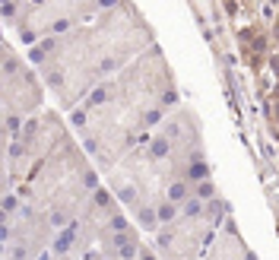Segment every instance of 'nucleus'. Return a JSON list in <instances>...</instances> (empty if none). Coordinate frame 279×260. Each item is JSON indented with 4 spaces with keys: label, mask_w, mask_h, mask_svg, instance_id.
I'll list each match as a JSON object with an SVG mask.
<instances>
[{
    "label": "nucleus",
    "mask_w": 279,
    "mask_h": 260,
    "mask_svg": "<svg viewBox=\"0 0 279 260\" xmlns=\"http://www.w3.org/2000/svg\"><path fill=\"white\" fill-rule=\"evenodd\" d=\"M137 222H140V229L143 232H155L159 229V210H155V206H140L137 210Z\"/></svg>",
    "instance_id": "4"
},
{
    "label": "nucleus",
    "mask_w": 279,
    "mask_h": 260,
    "mask_svg": "<svg viewBox=\"0 0 279 260\" xmlns=\"http://www.w3.org/2000/svg\"><path fill=\"white\" fill-rule=\"evenodd\" d=\"M29 60H32V64H45L48 54H45V51H41L38 45H32V48H29Z\"/></svg>",
    "instance_id": "28"
},
{
    "label": "nucleus",
    "mask_w": 279,
    "mask_h": 260,
    "mask_svg": "<svg viewBox=\"0 0 279 260\" xmlns=\"http://www.w3.org/2000/svg\"><path fill=\"white\" fill-rule=\"evenodd\" d=\"M171 241H174V225H165L159 232V238H155V248L159 251H171Z\"/></svg>",
    "instance_id": "16"
},
{
    "label": "nucleus",
    "mask_w": 279,
    "mask_h": 260,
    "mask_svg": "<svg viewBox=\"0 0 279 260\" xmlns=\"http://www.w3.org/2000/svg\"><path fill=\"white\" fill-rule=\"evenodd\" d=\"M10 257H13V260H29V257H32V251H29V248H25L22 241H19V245H16V248L10 251Z\"/></svg>",
    "instance_id": "27"
},
{
    "label": "nucleus",
    "mask_w": 279,
    "mask_h": 260,
    "mask_svg": "<svg viewBox=\"0 0 279 260\" xmlns=\"http://www.w3.org/2000/svg\"><path fill=\"white\" fill-rule=\"evenodd\" d=\"M38 260H51V254H38Z\"/></svg>",
    "instance_id": "37"
},
{
    "label": "nucleus",
    "mask_w": 279,
    "mask_h": 260,
    "mask_svg": "<svg viewBox=\"0 0 279 260\" xmlns=\"http://www.w3.org/2000/svg\"><path fill=\"white\" fill-rule=\"evenodd\" d=\"M13 210H19V194H6L3 197V216H13Z\"/></svg>",
    "instance_id": "21"
},
{
    "label": "nucleus",
    "mask_w": 279,
    "mask_h": 260,
    "mask_svg": "<svg viewBox=\"0 0 279 260\" xmlns=\"http://www.w3.org/2000/svg\"><path fill=\"white\" fill-rule=\"evenodd\" d=\"M171 155V140L168 136H152V143H149V159H168Z\"/></svg>",
    "instance_id": "7"
},
{
    "label": "nucleus",
    "mask_w": 279,
    "mask_h": 260,
    "mask_svg": "<svg viewBox=\"0 0 279 260\" xmlns=\"http://www.w3.org/2000/svg\"><path fill=\"white\" fill-rule=\"evenodd\" d=\"M115 194H118V200L124 203L127 210H134V213L140 210V206H143V203H140V197H137V187H134V184H118V187H115Z\"/></svg>",
    "instance_id": "5"
},
{
    "label": "nucleus",
    "mask_w": 279,
    "mask_h": 260,
    "mask_svg": "<svg viewBox=\"0 0 279 260\" xmlns=\"http://www.w3.org/2000/svg\"><path fill=\"white\" fill-rule=\"evenodd\" d=\"M57 41H60V38H54V35H45V38L38 41V48H41V51H45V54L51 57V54L57 51Z\"/></svg>",
    "instance_id": "22"
},
{
    "label": "nucleus",
    "mask_w": 279,
    "mask_h": 260,
    "mask_svg": "<svg viewBox=\"0 0 279 260\" xmlns=\"http://www.w3.org/2000/svg\"><path fill=\"white\" fill-rule=\"evenodd\" d=\"M155 210H159V222H162V225H174V219H178V203L165 200V203L155 206Z\"/></svg>",
    "instance_id": "12"
},
{
    "label": "nucleus",
    "mask_w": 279,
    "mask_h": 260,
    "mask_svg": "<svg viewBox=\"0 0 279 260\" xmlns=\"http://www.w3.org/2000/svg\"><path fill=\"white\" fill-rule=\"evenodd\" d=\"M6 155H10V159H25V155H29V140H25L22 133L16 136V140H10L6 143Z\"/></svg>",
    "instance_id": "9"
},
{
    "label": "nucleus",
    "mask_w": 279,
    "mask_h": 260,
    "mask_svg": "<svg viewBox=\"0 0 279 260\" xmlns=\"http://www.w3.org/2000/svg\"><path fill=\"white\" fill-rule=\"evenodd\" d=\"M83 149L89 152V155H99V152H102V143L95 140V136H86V140H83Z\"/></svg>",
    "instance_id": "26"
},
{
    "label": "nucleus",
    "mask_w": 279,
    "mask_h": 260,
    "mask_svg": "<svg viewBox=\"0 0 279 260\" xmlns=\"http://www.w3.org/2000/svg\"><path fill=\"white\" fill-rule=\"evenodd\" d=\"M70 25H73V19H54V25H51V32L57 35V32H67Z\"/></svg>",
    "instance_id": "30"
},
{
    "label": "nucleus",
    "mask_w": 279,
    "mask_h": 260,
    "mask_svg": "<svg viewBox=\"0 0 279 260\" xmlns=\"http://www.w3.org/2000/svg\"><path fill=\"white\" fill-rule=\"evenodd\" d=\"M92 206H99V210H105V206H111V194H108L105 187L92 190Z\"/></svg>",
    "instance_id": "17"
},
{
    "label": "nucleus",
    "mask_w": 279,
    "mask_h": 260,
    "mask_svg": "<svg viewBox=\"0 0 279 260\" xmlns=\"http://www.w3.org/2000/svg\"><path fill=\"white\" fill-rule=\"evenodd\" d=\"M225 213H232V203L229 200H219V197H216V200L206 203V216H225Z\"/></svg>",
    "instance_id": "15"
},
{
    "label": "nucleus",
    "mask_w": 279,
    "mask_h": 260,
    "mask_svg": "<svg viewBox=\"0 0 279 260\" xmlns=\"http://www.w3.org/2000/svg\"><path fill=\"white\" fill-rule=\"evenodd\" d=\"M171 105H178V89H174V86H168V89L162 92V108H171Z\"/></svg>",
    "instance_id": "23"
},
{
    "label": "nucleus",
    "mask_w": 279,
    "mask_h": 260,
    "mask_svg": "<svg viewBox=\"0 0 279 260\" xmlns=\"http://www.w3.org/2000/svg\"><path fill=\"white\" fill-rule=\"evenodd\" d=\"M244 260H260V257L254 254V251H244Z\"/></svg>",
    "instance_id": "35"
},
{
    "label": "nucleus",
    "mask_w": 279,
    "mask_h": 260,
    "mask_svg": "<svg viewBox=\"0 0 279 260\" xmlns=\"http://www.w3.org/2000/svg\"><path fill=\"white\" fill-rule=\"evenodd\" d=\"M19 41H22V45H29V48H32V45H35V41H41V38H38V35H35V32L29 29V25H22V29H19Z\"/></svg>",
    "instance_id": "25"
},
{
    "label": "nucleus",
    "mask_w": 279,
    "mask_h": 260,
    "mask_svg": "<svg viewBox=\"0 0 279 260\" xmlns=\"http://www.w3.org/2000/svg\"><path fill=\"white\" fill-rule=\"evenodd\" d=\"M16 73H19V60H16L10 45H3V80H13Z\"/></svg>",
    "instance_id": "8"
},
{
    "label": "nucleus",
    "mask_w": 279,
    "mask_h": 260,
    "mask_svg": "<svg viewBox=\"0 0 279 260\" xmlns=\"http://www.w3.org/2000/svg\"><path fill=\"white\" fill-rule=\"evenodd\" d=\"M118 64H121L118 57H105L102 64H99V73H111V70H118Z\"/></svg>",
    "instance_id": "29"
},
{
    "label": "nucleus",
    "mask_w": 279,
    "mask_h": 260,
    "mask_svg": "<svg viewBox=\"0 0 279 260\" xmlns=\"http://www.w3.org/2000/svg\"><path fill=\"white\" fill-rule=\"evenodd\" d=\"M137 260H159V257H155V254H149L146 248H140V257H137Z\"/></svg>",
    "instance_id": "32"
},
{
    "label": "nucleus",
    "mask_w": 279,
    "mask_h": 260,
    "mask_svg": "<svg viewBox=\"0 0 279 260\" xmlns=\"http://www.w3.org/2000/svg\"><path fill=\"white\" fill-rule=\"evenodd\" d=\"M32 3H35V6H38V3H45V0H32Z\"/></svg>",
    "instance_id": "38"
},
{
    "label": "nucleus",
    "mask_w": 279,
    "mask_h": 260,
    "mask_svg": "<svg viewBox=\"0 0 279 260\" xmlns=\"http://www.w3.org/2000/svg\"><path fill=\"white\" fill-rule=\"evenodd\" d=\"M194 197H200L203 203L216 200V184H213V178H206V181H200V184H194Z\"/></svg>",
    "instance_id": "13"
},
{
    "label": "nucleus",
    "mask_w": 279,
    "mask_h": 260,
    "mask_svg": "<svg viewBox=\"0 0 279 260\" xmlns=\"http://www.w3.org/2000/svg\"><path fill=\"white\" fill-rule=\"evenodd\" d=\"M108 99H111V92L105 89V86H99V89H92L89 95H86V105H89V108H99V105H105Z\"/></svg>",
    "instance_id": "14"
},
{
    "label": "nucleus",
    "mask_w": 279,
    "mask_h": 260,
    "mask_svg": "<svg viewBox=\"0 0 279 260\" xmlns=\"http://www.w3.org/2000/svg\"><path fill=\"white\" fill-rule=\"evenodd\" d=\"M22 115H16V111H6V118H3V133L6 136H16V133H22Z\"/></svg>",
    "instance_id": "10"
},
{
    "label": "nucleus",
    "mask_w": 279,
    "mask_h": 260,
    "mask_svg": "<svg viewBox=\"0 0 279 260\" xmlns=\"http://www.w3.org/2000/svg\"><path fill=\"white\" fill-rule=\"evenodd\" d=\"M115 3H121V0H99V6H105V10H108V6H115Z\"/></svg>",
    "instance_id": "34"
},
{
    "label": "nucleus",
    "mask_w": 279,
    "mask_h": 260,
    "mask_svg": "<svg viewBox=\"0 0 279 260\" xmlns=\"http://www.w3.org/2000/svg\"><path fill=\"white\" fill-rule=\"evenodd\" d=\"M273 99H279V83H276V86H273Z\"/></svg>",
    "instance_id": "36"
},
{
    "label": "nucleus",
    "mask_w": 279,
    "mask_h": 260,
    "mask_svg": "<svg viewBox=\"0 0 279 260\" xmlns=\"http://www.w3.org/2000/svg\"><path fill=\"white\" fill-rule=\"evenodd\" d=\"M83 184L89 187V190H99V171H95V168H86V171H83Z\"/></svg>",
    "instance_id": "20"
},
{
    "label": "nucleus",
    "mask_w": 279,
    "mask_h": 260,
    "mask_svg": "<svg viewBox=\"0 0 279 260\" xmlns=\"http://www.w3.org/2000/svg\"><path fill=\"white\" fill-rule=\"evenodd\" d=\"M270 67H273V73H279V54L270 57Z\"/></svg>",
    "instance_id": "33"
},
{
    "label": "nucleus",
    "mask_w": 279,
    "mask_h": 260,
    "mask_svg": "<svg viewBox=\"0 0 279 260\" xmlns=\"http://www.w3.org/2000/svg\"><path fill=\"white\" fill-rule=\"evenodd\" d=\"M165 197H168V200L171 203H178V206H184L187 200H190V197H194V194H190V187H187V181H174V184L168 187V194H165Z\"/></svg>",
    "instance_id": "6"
},
{
    "label": "nucleus",
    "mask_w": 279,
    "mask_h": 260,
    "mask_svg": "<svg viewBox=\"0 0 279 260\" xmlns=\"http://www.w3.org/2000/svg\"><path fill=\"white\" fill-rule=\"evenodd\" d=\"M181 213H184V219H197V216H206V203L200 200V197H190V200L181 206Z\"/></svg>",
    "instance_id": "11"
},
{
    "label": "nucleus",
    "mask_w": 279,
    "mask_h": 260,
    "mask_svg": "<svg viewBox=\"0 0 279 260\" xmlns=\"http://www.w3.org/2000/svg\"><path fill=\"white\" fill-rule=\"evenodd\" d=\"M76 235H80V222H70L67 229H64V235H57V238H54L51 251H54V254H67V251L76 245Z\"/></svg>",
    "instance_id": "3"
},
{
    "label": "nucleus",
    "mask_w": 279,
    "mask_h": 260,
    "mask_svg": "<svg viewBox=\"0 0 279 260\" xmlns=\"http://www.w3.org/2000/svg\"><path fill=\"white\" fill-rule=\"evenodd\" d=\"M108 229H111V235H115V232H127L130 225H127V216L124 213H115L111 216V222H108Z\"/></svg>",
    "instance_id": "18"
},
{
    "label": "nucleus",
    "mask_w": 279,
    "mask_h": 260,
    "mask_svg": "<svg viewBox=\"0 0 279 260\" xmlns=\"http://www.w3.org/2000/svg\"><path fill=\"white\" fill-rule=\"evenodd\" d=\"M111 245H115V254L121 257V260H134V257H140V238H137V232H115L111 235Z\"/></svg>",
    "instance_id": "1"
},
{
    "label": "nucleus",
    "mask_w": 279,
    "mask_h": 260,
    "mask_svg": "<svg viewBox=\"0 0 279 260\" xmlns=\"http://www.w3.org/2000/svg\"><path fill=\"white\" fill-rule=\"evenodd\" d=\"M70 124H73L76 130H86V111H83V108L70 111Z\"/></svg>",
    "instance_id": "24"
},
{
    "label": "nucleus",
    "mask_w": 279,
    "mask_h": 260,
    "mask_svg": "<svg viewBox=\"0 0 279 260\" xmlns=\"http://www.w3.org/2000/svg\"><path fill=\"white\" fill-rule=\"evenodd\" d=\"M209 178V162L203 159V152L194 149L190 152V165H187V181H194V184H200V181Z\"/></svg>",
    "instance_id": "2"
},
{
    "label": "nucleus",
    "mask_w": 279,
    "mask_h": 260,
    "mask_svg": "<svg viewBox=\"0 0 279 260\" xmlns=\"http://www.w3.org/2000/svg\"><path fill=\"white\" fill-rule=\"evenodd\" d=\"M155 124H162V108L143 111V127H155Z\"/></svg>",
    "instance_id": "19"
},
{
    "label": "nucleus",
    "mask_w": 279,
    "mask_h": 260,
    "mask_svg": "<svg viewBox=\"0 0 279 260\" xmlns=\"http://www.w3.org/2000/svg\"><path fill=\"white\" fill-rule=\"evenodd\" d=\"M254 51H257V54H264V51H267V38H254Z\"/></svg>",
    "instance_id": "31"
}]
</instances>
